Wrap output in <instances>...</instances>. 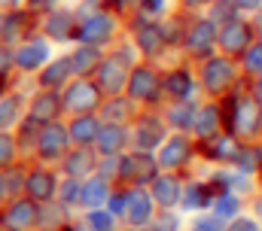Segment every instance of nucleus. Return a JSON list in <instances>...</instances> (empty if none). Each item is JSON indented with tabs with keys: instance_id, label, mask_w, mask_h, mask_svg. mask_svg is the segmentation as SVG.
I'll return each instance as SVG.
<instances>
[{
	"instance_id": "nucleus-1",
	"label": "nucleus",
	"mask_w": 262,
	"mask_h": 231,
	"mask_svg": "<svg viewBox=\"0 0 262 231\" xmlns=\"http://www.w3.org/2000/svg\"><path fill=\"white\" fill-rule=\"evenodd\" d=\"M119 173L131 182H137V186L149 182V179H156V158L146 155V152H134V155L119 161Z\"/></svg>"
},
{
	"instance_id": "nucleus-2",
	"label": "nucleus",
	"mask_w": 262,
	"mask_h": 231,
	"mask_svg": "<svg viewBox=\"0 0 262 231\" xmlns=\"http://www.w3.org/2000/svg\"><path fill=\"white\" fill-rule=\"evenodd\" d=\"M64 149H67V131L61 125L46 122V128L40 134V155L43 158H58V155H64Z\"/></svg>"
},
{
	"instance_id": "nucleus-3",
	"label": "nucleus",
	"mask_w": 262,
	"mask_h": 231,
	"mask_svg": "<svg viewBox=\"0 0 262 231\" xmlns=\"http://www.w3.org/2000/svg\"><path fill=\"white\" fill-rule=\"evenodd\" d=\"M259 125V107L253 101H238L235 104V113H232V125L229 131H238V134H253Z\"/></svg>"
},
{
	"instance_id": "nucleus-4",
	"label": "nucleus",
	"mask_w": 262,
	"mask_h": 231,
	"mask_svg": "<svg viewBox=\"0 0 262 231\" xmlns=\"http://www.w3.org/2000/svg\"><path fill=\"white\" fill-rule=\"evenodd\" d=\"M110 31H113V18H107L104 12H98V15H89V18L82 21L79 40H82V43H104V40L110 37Z\"/></svg>"
},
{
	"instance_id": "nucleus-5",
	"label": "nucleus",
	"mask_w": 262,
	"mask_h": 231,
	"mask_svg": "<svg viewBox=\"0 0 262 231\" xmlns=\"http://www.w3.org/2000/svg\"><path fill=\"white\" fill-rule=\"evenodd\" d=\"M247 43H250V28L241 21H226V28L220 34V46L226 52H244Z\"/></svg>"
},
{
	"instance_id": "nucleus-6",
	"label": "nucleus",
	"mask_w": 262,
	"mask_h": 231,
	"mask_svg": "<svg viewBox=\"0 0 262 231\" xmlns=\"http://www.w3.org/2000/svg\"><path fill=\"white\" fill-rule=\"evenodd\" d=\"M67 107L70 110H82V113L95 110L98 107V88L92 82H73L70 91H67Z\"/></svg>"
},
{
	"instance_id": "nucleus-7",
	"label": "nucleus",
	"mask_w": 262,
	"mask_h": 231,
	"mask_svg": "<svg viewBox=\"0 0 262 231\" xmlns=\"http://www.w3.org/2000/svg\"><path fill=\"white\" fill-rule=\"evenodd\" d=\"M201 152L213 161H238L241 158V146L232 137H207V146Z\"/></svg>"
},
{
	"instance_id": "nucleus-8",
	"label": "nucleus",
	"mask_w": 262,
	"mask_h": 231,
	"mask_svg": "<svg viewBox=\"0 0 262 231\" xmlns=\"http://www.w3.org/2000/svg\"><path fill=\"white\" fill-rule=\"evenodd\" d=\"M125 76H128V70H125V58H107L104 64H101V85L113 95V91H119L122 85H125Z\"/></svg>"
},
{
	"instance_id": "nucleus-9",
	"label": "nucleus",
	"mask_w": 262,
	"mask_h": 231,
	"mask_svg": "<svg viewBox=\"0 0 262 231\" xmlns=\"http://www.w3.org/2000/svg\"><path fill=\"white\" fill-rule=\"evenodd\" d=\"M37 219V207L34 201H15L6 213V228L9 231H28Z\"/></svg>"
},
{
	"instance_id": "nucleus-10",
	"label": "nucleus",
	"mask_w": 262,
	"mask_h": 231,
	"mask_svg": "<svg viewBox=\"0 0 262 231\" xmlns=\"http://www.w3.org/2000/svg\"><path fill=\"white\" fill-rule=\"evenodd\" d=\"M149 210H152V198L146 192H131L128 201H125V216H128L131 225H146L149 222Z\"/></svg>"
},
{
	"instance_id": "nucleus-11",
	"label": "nucleus",
	"mask_w": 262,
	"mask_h": 231,
	"mask_svg": "<svg viewBox=\"0 0 262 231\" xmlns=\"http://www.w3.org/2000/svg\"><path fill=\"white\" fill-rule=\"evenodd\" d=\"M128 91H131V98H137V101H149V98H156V91H159V79H156V73H152V70H137V73L128 79Z\"/></svg>"
},
{
	"instance_id": "nucleus-12",
	"label": "nucleus",
	"mask_w": 262,
	"mask_h": 231,
	"mask_svg": "<svg viewBox=\"0 0 262 231\" xmlns=\"http://www.w3.org/2000/svg\"><path fill=\"white\" fill-rule=\"evenodd\" d=\"M229 82H232V64L229 61H210L207 67H204V85L210 88V91H223V88H229Z\"/></svg>"
},
{
	"instance_id": "nucleus-13",
	"label": "nucleus",
	"mask_w": 262,
	"mask_h": 231,
	"mask_svg": "<svg viewBox=\"0 0 262 231\" xmlns=\"http://www.w3.org/2000/svg\"><path fill=\"white\" fill-rule=\"evenodd\" d=\"M28 195L34 201H49L55 195V176L49 171H34L28 176Z\"/></svg>"
},
{
	"instance_id": "nucleus-14",
	"label": "nucleus",
	"mask_w": 262,
	"mask_h": 231,
	"mask_svg": "<svg viewBox=\"0 0 262 231\" xmlns=\"http://www.w3.org/2000/svg\"><path fill=\"white\" fill-rule=\"evenodd\" d=\"M213 40H216L213 25L210 21H198L195 28H192V34H189V52L192 55H207L210 46H213Z\"/></svg>"
},
{
	"instance_id": "nucleus-15",
	"label": "nucleus",
	"mask_w": 262,
	"mask_h": 231,
	"mask_svg": "<svg viewBox=\"0 0 262 231\" xmlns=\"http://www.w3.org/2000/svg\"><path fill=\"white\" fill-rule=\"evenodd\" d=\"M61 98L58 95H40L37 101H34V107H31V119L34 122H55L58 119V110H61V104H58Z\"/></svg>"
},
{
	"instance_id": "nucleus-16",
	"label": "nucleus",
	"mask_w": 262,
	"mask_h": 231,
	"mask_svg": "<svg viewBox=\"0 0 262 231\" xmlns=\"http://www.w3.org/2000/svg\"><path fill=\"white\" fill-rule=\"evenodd\" d=\"M152 198H156L162 207L177 204V198H180V186H177V179H171V176H159V179H152Z\"/></svg>"
},
{
	"instance_id": "nucleus-17",
	"label": "nucleus",
	"mask_w": 262,
	"mask_h": 231,
	"mask_svg": "<svg viewBox=\"0 0 262 231\" xmlns=\"http://www.w3.org/2000/svg\"><path fill=\"white\" fill-rule=\"evenodd\" d=\"M46 55H49V49H46V43H28V46H21L18 49V55H15V61H18V67H25V70H34V67H40L43 61H46Z\"/></svg>"
},
{
	"instance_id": "nucleus-18",
	"label": "nucleus",
	"mask_w": 262,
	"mask_h": 231,
	"mask_svg": "<svg viewBox=\"0 0 262 231\" xmlns=\"http://www.w3.org/2000/svg\"><path fill=\"white\" fill-rule=\"evenodd\" d=\"M98 143H101V152L104 155H116L125 146V131L119 125H107L104 131H98Z\"/></svg>"
},
{
	"instance_id": "nucleus-19",
	"label": "nucleus",
	"mask_w": 262,
	"mask_h": 231,
	"mask_svg": "<svg viewBox=\"0 0 262 231\" xmlns=\"http://www.w3.org/2000/svg\"><path fill=\"white\" fill-rule=\"evenodd\" d=\"M189 140H183V137H177V140H171L168 146H165V152H162V165L165 168H180L186 158H189Z\"/></svg>"
},
{
	"instance_id": "nucleus-20",
	"label": "nucleus",
	"mask_w": 262,
	"mask_h": 231,
	"mask_svg": "<svg viewBox=\"0 0 262 231\" xmlns=\"http://www.w3.org/2000/svg\"><path fill=\"white\" fill-rule=\"evenodd\" d=\"M98 122L92 119V115H82V119H76L73 125H70V137L76 140V143H89V140H95L98 137Z\"/></svg>"
},
{
	"instance_id": "nucleus-21",
	"label": "nucleus",
	"mask_w": 262,
	"mask_h": 231,
	"mask_svg": "<svg viewBox=\"0 0 262 231\" xmlns=\"http://www.w3.org/2000/svg\"><path fill=\"white\" fill-rule=\"evenodd\" d=\"M73 18H70V12H58V15H52L49 18V25H46V31H49V37L52 40H70L73 37Z\"/></svg>"
},
{
	"instance_id": "nucleus-22",
	"label": "nucleus",
	"mask_w": 262,
	"mask_h": 231,
	"mask_svg": "<svg viewBox=\"0 0 262 231\" xmlns=\"http://www.w3.org/2000/svg\"><path fill=\"white\" fill-rule=\"evenodd\" d=\"M192 125H195L198 134L207 140V137H213V134H216V128H220L223 122H220V113H216V107H207L204 113H198V119L192 122Z\"/></svg>"
},
{
	"instance_id": "nucleus-23",
	"label": "nucleus",
	"mask_w": 262,
	"mask_h": 231,
	"mask_svg": "<svg viewBox=\"0 0 262 231\" xmlns=\"http://www.w3.org/2000/svg\"><path fill=\"white\" fill-rule=\"evenodd\" d=\"M104 198H107V186H104V179H92V182L79 186V201H82V204L98 207Z\"/></svg>"
},
{
	"instance_id": "nucleus-24",
	"label": "nucleus",
	"mask_w": 262,
	"mask_h": 231,
	"mask_svg": "<svg viewBox=\"0 0 262 231\" xmlns=\"http://www.w3.org/2000/svg\"><path fill=\"white\" fill-rule=\"evenodd\" d=\"M137 43L146 55H156V49L162 46V31L152 25H143V28H137Z\"/></svg>"
},
{
	"instance_id": "nucleus-25",
	"label": "nucleus",
	"mask_w": 262,
	"mask_h": 231,
	"mask_svg": "<svg viewBox=\"0 0 262 231\" xmlns=\"http://www.w3.org/2000/svg\"><path fill=\"white\" fill-rule=\"evenodd\" d=\"M73 73V67H70V58H61L58 64H52L49 70H46V76H43V85L46 88H55V85H61L67 82V76Z\"/></svg>"
},
{
	"instance_id": "nucleus-26",
	"label": "nucleus",
	"mask_w": 262,
	"mask_h": 231,
	"mask_svg": "<svg viewBox=\"0 0 262 231\" xmlns=\"http://www.w3.org/2000/svg\"><path fill=\"white\" fill-rule=\"evenodd\" d=\"M98 64V49H92V46H85V49H79L76 55L70 58V67L76 70V73H92V67Z\"/></svg>"
},
{
	"instance_id": "nucleus-27",
	"label": "nucleus",
	"mask_w": 262,
	"mask_h": 231,
	"mask_svg": "<svg viewBox=\"0 0 262 231\" xmlns=\"http://www.w3.org/2000/svg\"><path fill=\"white\" fill-rule=\"evenodd\" d=\"M67 173L70 176H79V173H89L92 168H95V161H92V155H89V149H76L70 158H67Z\"/></svg>"
},
{
	"instance_id": "nucleus-28",
	"label": "nucleus",
	"mask_w": 262,
	"mask_h": 231,
	"mask_svg": "<svg viewBox=\"0 0 262 231\" xmlns=\"http://www.w3.org/2000/svg\"><path fill=\"white\" fill-rule=\"evenodd\" d=\"M168 88H171V95H174V98H186V95H189V88H192L189 73H186V70L171 73V76H168Z\"/></svg>"
},
{
	"instance_id": "nucleus-29",
	"label": "nucleus",
	"mask_w": 262,
	"mask_h": 231,
	"mask_svg": "<svg viewBox=\"0 0 262 231\" xmlns=\"http://www.w3.org/2000/svg\"><path fill=\"white\" fill-rule=\"evenodd\" d=\"M159 140H162V128H156L152 122H146V125L137 131V146H140V149H156Z\"/></svg>"
},
{
	"instance_id": "nucleus-30",
	"label": "nucleus",
	"mask_w": 262,
	"mask_h": 231,
	"mask_svg": "<svg viewBox=\"0 0 262 231\" xmlns=\"http://www.w3.org/2000/svg\"><path fill=\"white\" fill-rule=\"evenodd\" d=\"M207 195H210L207 189H201V186H189V189H186V198H183V207H189V210H192V207L207 204V201H210Z\"/></svg>"
},
{
	"instance_id": "nucleus-31",
	"label": "nucleus",
	"mask_w": 262,
	"mask_h": 231,
	"mask_svg": "<svg viewBox=\"0 0 262 231\" xmlns=\"http://www.w3.org/2000/svg\"><path fill=\"white\" fill-rule=\"evenodd\" d=\"M15 115H18V101H15V98L3 101V104H0V128L12 125V122H15Z\"/></svg>"
},
{
	"instance_id": "nucleus-32",
	"label": "nucleus",
	"mask_w": 262,
	"mask_h": 231,
	"mask_svg": "<svg viewBox=\"0 0 262 231\" xmlns=\"http://www.w3.org/2000/svg\"><path fill=\"white\" fill-rule=\"evenodd\" d=\"M171 122H174L177 128H189V125H192V107H189V104L174 107V110H171Z\"/></svg>"
},
{
	"instance_id": "nucleus-33",
	"label": "nucleus",
	"mask_w": 262,
	"mask_h": 231,
	"mask_svg": "<svg viewBox=\"0 0 262 231\" xmlns=\"http://www.w3.org/2000/svg\"><path fill=\"white\" fill-rule=\"evenodd\" d=\"M89 222H92V231H110L113 228V216L104 213V210H95V213L89 216Z\"/></svg>"
},
{
	"instance_id": "nucleus-34",
	"label": "nucleus",
	"mask_w": 262,
	"mask_h": 231,
	"mask_svg": "<svg viewBox=\"0 0 262 231\" xmlns=\"http://www.w3.org/2000/svg\"><path fill=\"white\" fill-rule=\"evenodd\" d=\"M216 213H220V216H235V213H238V201H235L232 195H220V201H216Z\"/></svg>"
},
{
	"instance_id": "nucleus-35",
	"label": "nucleus",
	"mask_w": 262,
	"mask_h": 231,
	"mask_svg": "<svg viewBox=\"0 0 262 231\" xmlns=\"http://www.w3.org/2000/svg\"><path fill=\"white\" fill-rule=\"evenodd\" d=\"M244 58L250 70H262V43H256L253 49H244Z\"/></svg>"
},
{
	"instance_id": "nucleus-36",
	"label": "nucleus",
	"mask_w": 262,
	"mask_h": 231,
	"mask_svg": "<svg viewBox=\"0 0 262 231\" xmlns=\"http://www.w3.org/2000/svg\"><path fill=\"white\" fill-rule=\"evenodd\" d=\"M58 192H61V201H64V204H73V201H79V186H76V182H64Z\"/></svg>"
},
{
	"instance_id": "nucleus-37",
	"label": "nucleus",
	"mask_w": 262,
	"mask_h": 231,
	"mask_svg": "<svg viewBox=\"0 0 262 231\" xmlns=\"http://www.w3.org/2000/svg\"><path fill=\"white\" fill-rule=\"evenodd\" d=\"M9 158H12V140L0 134V165H9Z\"/></svg>"
},
{
	"instance_id": "nucleus-38",
	"label": "nucleus",
	"mask_w": 262,
	"mask_h": 231,
	"mask_svg": "<svg viewBox=\"0 0 262 231\" xmlns=\"http://www.w3.org/2000/svg\"><path fill=\"white\" fill-rule=\"evenodd\" d=\"M195 231H226L220 219H198L195 222Z\"/></svg>"
},
{
	"instance_id": "nucleus-39",
	"label": "nucleus",
	"mask_w": 262,
	"mask_h": 231,
	"mask_svg": "<svg viewBox=\"0 0 262 231\" xmlns=\"http://www.w3.org/2000/svg\"><path fill=\"white\" fill-rule=\"evenodd\" d=\"M229 231H259V228H256V222H253V219H238Z\"/></svg>"
},
{
	"instance_id": "nucleus-40",
	"label": "nucleus",
	"mask_w": 262,
	"mask_h": 231,
	"mask_svg": "<svg viewBox=\"0 0 262 231\" xmlns=\"http://www.w3.org/2000/svg\"><path fill=\"white\" fill-rule=\"evenodd\" d=\"M9 67H12V55H9V49H0V76H3Z\"/></svg>"
},
{
	"instance_id": "nucleus-41",
	"label": "nucleus",
	"mask_w": 262,
	"mask_h": 231,
	"mask_svg": "<svg viewBox=\"0 0 262 231\" xmlns=\"http://www.w3.org/2000/svg\"><path fill=\"white\" fill-rule=\"evenodd\" d=\"M162 6H165V0H143L146 12H162Z\"/></svg>"
},
{
	"instance_id": "nucleus-42",
	"label": "nucleus",
	"mask_w": 262,
	"mask_h": 231,
	"mask_svg": "<svg viewBox=\"0 0 262 231\" xmlns=\"http://www.w3.org/2000/svg\"><path fill=\"white\" fill-rule=\"evenodd\" d=\"M235 6H241V9H259L262 0H235Z\"/></svg>"
},
{
	"instance_id": "nucleus-43",
	"label": "nucleus",
	"mask_w": 262,
	"mask_h": 231,
	"mask_svg": "<svg viewBox=\"0 0 262 231\" xmlns=\"http://www.w3.org/2000/svg\"><path fill=\"white\" fill-rule=\"evenodd\" d=\"M55 0H31V9H49Z\"/></svg>"
},
{
	"instance_id": "nucleus-44",
	"label": "nucleus",
	"mask_w": 262,
	"mask_h": 231,
	"mask_svg": "<svg viewBox=\"0 0 262 231\" xmlns=\"http://www.w3.org/2000/svg\"><path fill=\"white\" fill-rule=\"evenodd\" d=\"M113 210H125V195H113Z\"/></svg>"
},
{
	"instance_id": "nucleus-45",
	"label": "nucleus",
	"mask_w": 262,
	"mask_h": 231,
	"mask_svg": "<svg viewBox=\"0 0 262 231\" xmlns=\"http://www.w3.org/2000/svg\"><path fill=\"white\" fill-rule=\"evenodd\" d=\"M256 98L262 101V76H259V82H256Z\"/></svg>"
},
{
	"instance_id": "nucleus-46",
	"label": "nucleus",
	"mask_w": 262,
	"mask_h": 231,
	"mask_svg": "<svg viewBox=\"0 0 262 231\" xmlns=\"http://www.w3.org/2000/svg\"><path fill=\"white\" fill-rule=\"evenodd\" d=\"M183 3H189V6H198V3H204V0H183Z\"/></svg>"
},
{
	"instance_id": "nucleus-47",
	"label": "nucleus",
	"mask_w": 262,
	"mask_h": 231,
	"mask_svg": "<svg viewBox=\"0 0 262 231\" xmlns=\"http://www.w3.org/2000/svg\"><path fill=\"white\" fill-rule=\"evenodd\" d=\"M3 189H6V182H3V176H0V195H3Z\"/></svg>"
},
{
	"instance_id": "nucleus-48",
	"label": "nucleus",
	"mask_w": 262,
	"mask_h": 231,
	"mask_svg": "<svg viewBox=\"0 0 262 231\" xmlns=\"http://www.w3.org/2000/svg\"><path fill=\"white\" fill-rule=\"evenodd\" d=\"M256 213H259V216H262V201H259V204H256Z\"/></svg>"
},
{
	"instance_id": "nucleus-49",
	"label": "nucleus",
	"mask_w": 262,
	"mask_h": 231,
	"mask_svg": "<svg viewBox=\"0 0 262 231\" xmlns=\"http://www.w3.org/2000/svg\"><path fill=\"white\" fill-rule=\"evenodd\" d=\"M0 3H6V0H0ZM9 3H15V0H9Z\"/></svg>"
},
{
	"instance_id": "nucleus-50",
	"label": "nucleus",
	"mask_w": 262,
	"mask_h": 231,
	"mask_svg": "<svg viewBox=\"0 0 262 231\" xmlns=\"http://www.w3.org/2000/svg\"><path fill=\"white\" fill-rule=\"evenodd\" d=\"M67 231H79V228H67Z\"/></svg>"
}]
</instances>
